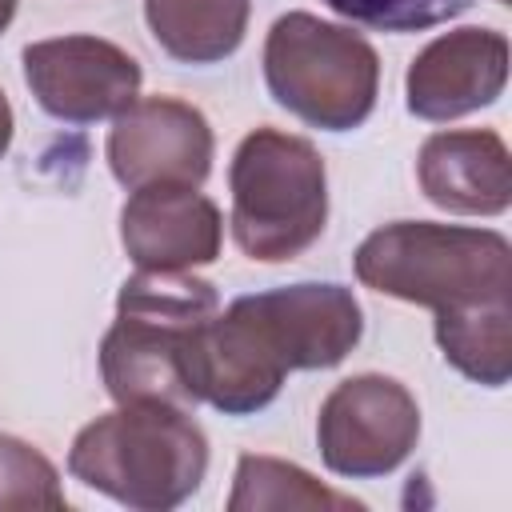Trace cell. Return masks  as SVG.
Segmentation results:
<instances>
[{"label":"cell","instance_id":"cell-1","mask_svg":"<svg viewBox=\"0 0 512 512\" xmlns=\"http://www.w3.org/2000/svg\"><path fill=\"white\" fill-rule=\"evenodd\" d=\"M360 284L436 312L444 360L484 388L512 376V248L492 228L396 220L352 256Z\"/></svg>","mask_w":512,"mask_h":512},{"label":"cell","instance_id":"cell-10","mask_svg":"<svg viewBox=\"0 0 512 512\" xmlns=\"http://www.w3.org/2000/svg\"><path fill=\"white\" fill-rule=\"evenodd\" d=\"M220 208L192 184L132 188L120 208V244L136 268L192 272L220 256Z\"/></svg>","mask_w":512,"mask_h":512},{"label":"cell","instance_id":"cell-11","mask_svg":"<svg viewBox=\"0 0 512 512\" xmlns=\"http://www.w3.org/2000/svg\"><path fill=\"white\" fill-rule=\"evenodd\" d=\"M508 84V40L492 28H456L416 52L404 76L408 112L420 120H456L488 108Z\"/></svg>","mask_w":512,"mask_h":512},{"label":"cell","instance_id":"cell-5","mask_svg":"<svg viewBox=\"0 0 512 512\" xmlns=\"http://www.w3.org/2000/svg\"><path fill=\"white\" fill-rule=\"evenodd\" d=\"M264 80L272 100L296 120L324 132H348L376 108L380 56L352 28L312 12H288L268 28Z\"/></svg>","mask_w":512,"mask_h":512},{"label":"cell","instance_id":"cell-17","mask_svg":"<svg viewBox=\"0 0 512 512\" xmlns=\"http://www.w3.org/2000/svg\"><path fill=\"white\" fill-rule=\"evenodd\" d=\"M12 128H16V120H12V104H8V96L0 92V156H4L8 144H12Z\"/></svg>","mask_w":512,"mask_h":512},{"label":"cell","instance_id":"cell-12","mask_svg":"<svg viewBox=\"0 0 512 512\" xmlns=\"http://www.w3.org/2000/svg\"><path fill=\"white\" fill-rule=\"evenodd\" d=\"M416 180L436 208L456 216H500L512 204L508 148L492 128L428 136L416 156Z\"/></svg>","mask_w":512,"mask_h":512},{"label":"cell","instance_id":"cell-15","mask_svg":"<svg viewBox=\"0 0 512 512\" xmlns=\"http://www.w3.org/2000/svg\"><path fill=\"white\" fill-rule=\"evenodd\" d=\"M64 504L52 460L28 440L0 432V512H60Z\"/></svg>","mask_w":512,"mask_h":512},{"label":"cell","instance_id":"cell-16","mask_svg":"<svg viewBox=\"0 0 512 512\" xmlns=\"http://www.w3.org/2000/svg\"><path fill=\"white\" fill-rule=\"evenodd\" d=\"M320 4L376 32H424V28H436L460 16L476 0H320Z\"/></svg>","mask_w":512,"mask_h":512},{"label":"cell","instance_id":"cell-4","mask_svg":"<svg viewBox=\"0 0 512 512\" xmlns=\"http://www.w3.org/2000/svg\"><path fill=\"white\" fill-rule=\"evenodd\" d=\"M232 236L244 256L264 264L296 260L328 220V172L312 140L256 128L240 140L232 168Z\"/></svg>","mask_w":512,"mask_h":512},{"label":"cell","instance_id":"cell-13","mask_svg":"<svg viewBox=\"0 0 512 512\" xmlns=\"http://www.w3.org/2000/svg\"><path fill=\"white\" fill-rule=\"evenodd\" d=\"M248 0H144L156 44L180 64L228 60L248 32Z\"/></svg>","mask_w":512,"mask_h":512},{"label":"cell","instance_id":"cell-14","mask_svg":"<svg viewBox=\"0 0 512 512\" xmlns=\"http://www.w3.org/2000/svg\"><path fill=\"white\" fill-rule=\"evenodd\" d=\"M264 508H360L352 496L324 488L300 464L276 456H240L228 512H264Z\"/></svg>","mask_w":512,"mask_h":512},{"label":"cell","instance_id":"cell-8","mask_svg":"<svg viewBox=\"0 0 512 512\" xmlns=\"http://www.w3.org/2000/svg\"><path fill=\"white\" fill-rule=\"evenodd\" d=\"M24 80L36 104L68 124L124 112L140 96V64L100 36H56L24 48Z\"/></svg>","mask_w":512,"mask_h":512},{"label":"cell","instance_id":"cell-6","mask_svg":"<svg viewBox=\"0 0 512 512\" xmlns=\"http://www.w3.org/2000/svg\"><path fill=\"white\" fill-rule=\"evenodd\" d=\"M420 440L416 396L392 376L340 380L316 416V444L328 472L348 480H372L396 472Z\"/></svg>","mask_w":512,"mask_h":512},{"label":"cell","instance_id":"cell-7","mask_svg":"<svg viewBox=\"0 0 512 512\" xmlns=\"http://www.w3.org/2000/svg\"><path fill=\"white\" fill-rule=\"evenodd\" d=\"M228 308L252 328V336L284 372L332 368L356 348L364 332L360 304L340 284H288L240 296Z\"/></svg>","mask_w":512,"mask_h":512},{"label":"cell","instance_id":"cell-2","mask_svg":"<svg viewBox=\"0 0 512 512\" xmlns=\"http://www.w3.org/2000/svg\"><path fill=\"white\" fill-rule=\"evenodd\" d=\"M220 312V296L192 272L140 268L120 284L116 320L100 340V376L116 404L196 408L188 384L192 336Z\"/></svg>","mask_w":512,"mask_h":512},{"label":"cell","instance_id":"cell-9","mask_svg":"<svg viewBox=\"0 0 512 512\" xmlns=\"http://www.w3.org/2000/svg\"><path fill=\"white\" fill-rule=\"evenodd\" d=\"M212 128L200 108L176 96H136L108 132V168L124 188L192 184L212 172Z\"/></svg>","mask_w":512,"mask_h":512},{"label":"cell","instance_id":"cell-3","mask_svg":"<svg viewBox=\"0 0 512 512\" xmlns=\"http://www.w3.org/2000/svg\"><path fill=\"white\" fill-rule=\"evenodd\" d=\"M68 472L136 512L184 504L208 472V440L192 408L120 404L84 424L68 452Z\"/></svg>","mask_w":512,"mask_h":512},{"label":"cell","instance_id":"cell-18","mask_svg":"<svg viewBox=\"0 0 512 512\" xmlns=\"http://www.w3.org/2000/svg\"><path fill=\"white\" fill-rule=\"evenodd\" d=\"M12 16H16V0H0V32L12 24Z\"/></svg>","mask_w":512,"mask_h":512}]
</instances>
